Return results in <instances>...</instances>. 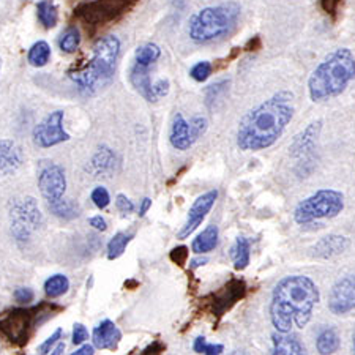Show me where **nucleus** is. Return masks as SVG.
Listing matches in <instances>:
<instances>
[{"label": "nucleus", "mask_w": 355, "mask_h": 355, "mask_svg": "<svg viewBox=\"0 0 355 355\" xmlns=\"http://www.w3.org/2000/svg\"><path fill=\"white\" fill-rule=\"evenodd\" d=\"M150 207H152V199H150V198H144V199H142L141 207H139V216H144Z\"/></svg>", "instance_id": "nucleus-47"}, {"label": "nucleus", "mask_w": 355, "mask_h": 355, "mask_svg": "<svg viewBox=\"0 0 355 355\" xmlns=\"http://www.w3.org/2000/svg\"><path fill=\"white\" fill-rule=\"evenodd\" d=\"M68 289H70V279L62 273L53 275V277H49L44 283V292L46 295L51 297V299L62 297L64 294H67Z\"/></svg>", "instance_id": "nucleus-28"}, {"label": "nucleus", "mask_w": 355, "mask_h": 355, "mask_svg": "<svg viewBox=\"0 0 355 355\" xmlns=\"http://www.w3.org/2000/svg\"><path fill=\"white\" fill-rule=\"evenodd\" d=\"M349 239L345 236H338V234H330L319 240V242L311 248V256L316 259H330L338 254L345 253L349 248Z\"/></svg>", "instance_id": "nucleus-17"}, {"label": "nucleus", "mask_w": 355, "mask_h": 355, "mask_svg": "<svg viewBox=\"0 0 355 355\" xmlns=\"http://www.w3.org/2000/svg\"><path fill=\"white\" fill-rule=\"evenodd\" d=\"M117 164V157L112 152V148L107 146H101L92 158V169L96 174H110Z\"/></svg>", "instance_id": "nucleus-23"}, {"label": "nucleus", "mask_w": 355, "mask_h": 355, "mask_svg": "<svg viewBox=\"0 0 355 355\" xmlns=\"http://www.w3.org/2000/svg\"><path fill=\"white\" fill-rule=\"evenodd\" d=\"M48 207L51 210V214L60 220H74L81 215L79 205L76 202H73L71 199L62 198L53 204H48Z\"/></svg>", "instance_id": "nucleus-25"}, {"label": "nucleus", "mask_w": 355, "mask_h": 355, "mask_svg": "<svg viewBox=\"0 0 355 355\" xmlns=\"http://www.w3.org/2000/svg\"><path fill=\"white\" fill-rule=\"evenodd\" d=\"M133 234L117 232L116 236L110 240V243H107V259H119V257L125 253V250H127V246L131 240H133Z\"/></svg>", "instance_id": "nucleus-30"}, {"label": "nucleus", "mask_w": 355, "mask_h": 355, "mask_svg": "<svg viewBox=\"0 0 355 355\" xmlns=\"http://www.w3.org/2000/svg\"><path fill=\"white\" fill-rule=\"evenodd\" d=\"M64 351H65V343L59 341V343H57V346L53 347V351H51V354H53V355H59V354H62Z\"/></svg>", "instance_id": "nucleus-49"}, {"label": "nucleus", "mask_w": 355, "mask_h": 355, "mask_svg": "<svg viewBox=\"0 0 355 355\" xmlns=\"http://www.w3.org/2000/svg\"><path fill=\"white\" fill-rule=\"evenodd\" d=\"M188 256H190V250H188L187 246H183V245L182 246H177V248H174L169 253L171 261H173L174 264H177L179 267H183V266L187 264Z\"/></svg>", "instance_id": "nucleus-37"}, {"label": "nucleus", "mask_w": 355, "mask_h": 355, "mask_svg": "<svg viewBox=\"0 0 355 355\" xmlns=\"http://www.w3.org/2000/svg\"><path fill=\"white\" fill-rule=\"evenodd\" d=\"M62 340V329H57L53 335H51L48 340H46L42 346L38 347V352L40 354H51L53 351V347L57 345Z\"/></svg>", "instance_id": "nucleus-39"}, {"label": "nucleus", "mask_w": 355, "mask_h": 355, "mask_svg": "<svg viewBox=\"0 0 355 355\" xmlns=\"http://www.w3.org/2000/svg\"><path fill=\"white\" fill-rule=\"evenodd\" d=\"M24 163V152L16 141L0 139V175H10Z\"/></svg>", "instance_id": "nucleus-16"}, {"label": "nucleus", "mask_w": 355, "mask_h": 355, "mask_svg": "<svg viewBox=\"0 0 355 355\" xmlns=\"http://www.w3.org/2000/svg\"><path fill=\"white\" fill-rule=\"evenodd\" d=\"M0 65H2V62H0Z\"/></svg>", "instance_id": "nucleus-51"}, {"label": "nucleus", "mask_w": 355, "mask_h": 355, "mask_svg": "<svg viewBox=\"0 0 355 355\" xmlns=\"http://www.w3.org/2000/svg\"><path fill=\"white\" fill-rule=\"evenodd\" d=\"M194 352L198 354H205V355H220L225 351V346L223 345H210L205 340L204 336H198L196 340H194V345H193Z\"/></svg>", "instance_id": "nucleus-33"}, {"label": "nucleus", "mask_w": 355, "mask_h": 355, "mask_svg": "<svg viewBox=\"0 0 355 355\" xmlns=\"http://www.w3.org/2000/svg\"><path fill=\"white\" fill-rule=\"evenodd\" d=\"M218 234H220L218 227L215 225H210L205 227L204 231L193 240L191 243L193 253L205 254V253H210V251H214L216 248V245H218Z\"/></svg>", "instance_id": "nucleus-22"}, {"label": "nucleus", "mask_w": 355, "mask_h": 355, "mask_svg": "<svg viewBox=\"0 0 355 355\" xmlns=\"http://www.w3.org/2000/svg\"><path fill=\"white\" fill-rule=\"evenodd\" d=\"M79 44H81V33L76 26H70L65 28V32L62 33L59 38V48L67 54L76 53Z\"/></svg>", "instance_id": "nucleus-29"}, {"label": "nucleus", "mask_w": 355, "mask_h": 355, "mask_svg": "<svg viewBox=\"0 0 355 355\" xmlns=\"http://www.w3.org/2000/svg\"><path fill=\"white\" fill-rule=\"evenodd\" d=\"M216 198H218V191L211 190V191L204 193L202 196H199L196 200H194L190 211H188L187 223L183 225L179 234H177V239H180V240L188 239L194 231H196L200 223L205 220V216H207L211 207L215 205Z\"/></svg>", "instance_id": "nucleus-14"}, {"label": "nucleus", "mask_w": 355, "mask_h": 355, "mask_svg": "<svg viewBox=\"0 0 355 355\" xmlns=\"http://www.w3.org/2000/svg\"><path fill=\"white\" fill-rule=\"evenodd\" d=\"M15 300L19 303V305H31L35 299V294H33V291L31 288H18L15 292Z\"/></svg>", "instance_id": "nucleus-38"}, {"label": "nucleus", "mask_w": 355, "mask_h": 355, "mask_svg": "<svg viewBox=\"0 0 355 355\" xmlns=\"http://www.w3.org/2000/svg\"><path fill=\"white\" fill-rule=\"evenodd\" d=\"M38 188L48 204L64 198L67 191V175L64 168L54 163L44 166L38 174Z\"/></svg>", "instance_id": "nucleus-12"}, {"label": "nucleus", "mask_w": 355, "mask_h": 355, "mask_svg": "<svg viewBox=\"0 0 355 355\" xmlns=\"http://www.w3.org/2000/svg\"><path fill=\"white\" fill-rule=\"evenodd\" d=\"M355 79V57L347 48H338L316 67L308 79V92L314 103L341 95Z\"/></svg>", "instance_id": "nucleus-4"}, {"label": "nucleus", "mask_w": 355, "mask_h": 355, "mask_svg": "<svg viewBox=\"0 0 355 355\" xmlns=\"http://www.w3.org/2000/svg\"><path fill=\"white\" fill-rule=\"evenodd\" d=\"M294 95L282 90L253 107L242 117L237 128V147L243 152L272 147L294 117Z\"/></svg>", "instance_id": "nucleus-1"}, {"label": "nucleus", "mask_w": 355, "mask_h": 355, "mask_svg": "<svg viewBox=\"0 0 355 355\" xmlns=\"http://www.w3.org/2000/svg\"><path fill=\"white\" fill-rule=\"evenodd\" d=\"M250 256H251V245L250 240L245 237H239L236 243L231 248V257L234 262V268L236 270H245L250 266Z\"/></svg>", "instance_id": "nucleus-24"}, {"label": "nucleus", "mask_w": 355, "mask_h": 355, "mask_svg": "<svg viewBox=\"0 0 355 355\" xmlns=\"http://www.w3.org/2000/svg\"><path fill=\"white\" fill-rule=\"evenodd\" d=\"M90 198H92V200H94V204L98 209H106L107 205H110V202H111L110 191H107L105 187H96L95 190L92 191Z\"/></svg>", "instance_id": "nucleus-36"}, {"label": "nucleus", "mask_w": 355, "mask_h": 355, "mask_svg": "<svg viewBox=\"0 0 355 355\" xmlns=\"http://www.w3.org/2000/svg\"><path fill=\"white\" fill-rule=\"evenodd\" d=\"M37 15L44 28L55 27L57 21H59V13H57L54 0H40L37 3Z\"/></svg>", "instance_id": "nucleus-27"}, {"label": "nucleus", "mask_w": 355, "mask_h": 355, "mask_svg": "<svg viewBox=\"0 0 355 355\" xmlns=\"http://www.w3.org/2000/svg\"><path fill=\"white\" fill-rule=\"evenodd\" d=\"M130 78H131V84L135 85V89L139 92L147 101H157L152 89L153 84L150 83V76H148V67L135 64V67L131 68Z\"/></svg>", "instance_id": "nucleus-21"}, {"label": "nucleus", "mask_w": 355, "mask_h": 355, "mask_svg": "<svg viewBox=\"0 0 355 355\" xmlns=\"http://www.w3.org/2000/svg\"><path fill=\"white\" fill-rule=\"evenodd\" d=\"M352 345H354V354H355V331H354V336H352Z\"/></svg>", "instance_id": "nucleus-50"}, {"label": "nucleus", "mask_w": 355, "mask_h": 355, "mask_svg": "<svg viewBox=\"0 0 355 355\" xmlns=\"http://www.w3.org/2000/svg\"><path fill=\"white\" fill-rule=\"evenodd\" d=\"M164 351V345L162 341H153L152 345H148L142 354H162Z\"/></svg>", "instance_id": "nucleus-45"}, {"label": "nucleus", "mask_w": 355, "mask_h": 355, "mask_svg": "<svg viewBox=\"0 0 355 355\" xmlns=\"http://www.w3.org/2000/svg\"><path fill=\"white\" fill-rule=\"evenodd\" d=\"M329 310L336 316H343L355 310V272L338 279L330 289Z\"/></svg>", "instance_id": "nucleus-13"}, {"label": "nucleus", "mask_w": 355, "mask_h": 355, "mask_svg": "<svg viewBox=\"0 0 355 355\" xmlns=\"http://www.w3.org/2000/svg\"><path fill=\"white\" fill-rule=\"evenodd\" d=\"M190 127H191V133H193V139L196 142L205 135V131L209 128V122L207 119L202 116H196L190 120Z\"/></svg>", "instance_id": "nucleus-35"}, {"label": "nucleus", "mask_w": 355, "mask_h": 355, "mask_svg": "<svg viewBox=\"0 0 355 355\" xmlns=\"http://www.w3.org/2000/svg\"><path fill=\"white\" fill-rule=\"evenodd\" d=\"M171 146H173L175 150L185 152L194 144L193 133L190 122L185 120L182 114H177L173 120V125H171V135H169Z\"/></svg>", "instance_id": "nucleus-18"}, {"label": "nucleus", "mask_w": 355, "mask_h": 355, "mask_svg": "<svg viewBox=\"0 0 355 355\" xmlns=\"http://www.w3.org/2000/svg\"><path fill=\"white\" fill-rule=\"evenodd\" d=\"M319 299L316 283L305 275H289L279 279L270 302V322L275 330L288 334L294 325L305 329Z\"/></svg>", "instance_id": "nucleus-2"}, {"label": "nucleus", "mask_w": 355, "mask_h": 355, "mask_svg": "<svg viewBox=\"0 0 355 355\" xmlns=\"http://www.w3.org/2000/svg\"><path fill=\"white\" fill-rule=\"evenodd\" d=\"M341 345V340L340 336H338L336 330L335 329H324L320 334L318 335V340H316V349L319 354H335L338 349H340Z\"/></svg>", "instance_id": "nucleus-26"}, {"label": "nucleus", "mask_w": 355, "mask_h": 355, "mask_svg": "<svg viewBox=\"0 0 355 355\" xmlns=\"http://www.w3.org/2000/svg\"><path fill=\"white\" fill-rule=\"evenodd\" d=\"M343 0H320V7L327 15H335Z\"/></svg>", "instance_id": "nucleus-43"}, {"label": "nucleus", "mask_w": 355, "mask_h": 355, "mask_svg": "<svg viewBox=\"0 0 355 355\" xmlns=\"http://www.w3.org/2000/svg\"><path fill=\"white\" fill-rule=\"evenodd\" d=\"M343 210H345V194L331 188H322L297 205L294 220L297 225L305 226L320 220L335 218Z\"/></svg>", "instance_id": "nucleus-7"}, {"label": "nucleus", "mask_w": 355, "mask_h": 355, "mask_svg": "<svg viewBox=\"0 0 355 355\" xmlns=\"http://www.w3.org/2000/svg\"><path fill=\"white\" fill-rule=\"evenodd\" d=\"M207 262H209L207 257H196V259H193L190 262V268H191V270H196L198 267H202V266L207 264Z\"/></svg>", "instance_id": "nucleus-48"}, {"label": "nucleus", "mask_w": 355, "mask_h": 355, "mask_svg": "<svg viewBox=\"0 0 355 355\" xmlns=\"http://www.w3.org/2000/svg\"><path fill=\"white\" fill-rule=\"evenodd\" d=\"M59 310L60 308L57 305H48V303L33 308H18L0 318V334L11 345L24 346L31 340L32 331Z\"/></svg>", "instance_id": "nucleus-6"}, {"label": "nucleus", "mask_w": 355, "mask_h": 355, "mask_svg": "<svg viewBox=\"0 0 355 355\" xmlns=\"http://www.w3.org/2000/svg\"><path fill=\"white\" fill-rule=\"evenodd\" d=\"M211 70H214V67H211L210 62H207V60L198 62V64L191 68L190 76L194 79V81L204 83L209 79V76L211 74Z\"/></svg>", "instance_id": "nucleus-34"}, {"label": "nucleus", "mask_w": 355, "mask_h": 355, "mask_svg": "<svg viewBox=\"0 0 355 355\" xmlns=\"http://www.w3.org/2000/svg\"><path fill=\"white\" fill-rule=\"evenodd\" d=\"M11 234L18 243H27L35 231L43 226V215L37 200L27 196L15 199L10 207Z\"/></svg>", "instance_id": "nucleus-8"}, {"label": "nucleus", "mask_w": 355, "mask_h": 355, "mask_svg": "<svg viewBox=\"0 0 355 355\" xmlns=\"http://www.w3.org/2000/svg\"><path fill=\"white\" fill-rule=\"evenodd\" d=\"M136 0H98L79 11L83 21L87 26H103L123 15Z\"/></svg>", "instance_id": "nucleus-11"}, {"label": "nucleus", "mask_w": 355, "mask_h": 355, "mask_svg": "<svg viewBox=\"0 0 355 355\" xmlns=\"http://www.w3.org/2000/svg\"><path fill=\"white\" fill-rule=\"evenodd\" d=\"M240 8L236 3L216 5L198 11L190 21L188 33L194 43L205 44L216 42L237 26Z\"/></svg>", "instance_id": "nucleus-5"}, {"label": "nucleus", "mask_w": 355, "mask_h": 355, "mask_svg": "<svg viewBox=\"0 0 355 355\" xmlns=\"http://www.w3.org/2000/svg\"><path fill=\"white\" fill-rule=\"evenodd\" d=\"M120 54V40L114 35L101 37L92 48V59L87 64L74 67L68 71L71 81L84 95H94L111 83L116 73Z\"/></svg>", "instance_id": "nucleus-3"}, {"label": "nucleus", "mask_w": 355, "mask_h": 355, "mask_svg": "<svg viewBox=\"0 0 355 355\" xmlns=\"http://www.w3.org/2000/svg\"><path fill=\"white\" fill-rule=\"evenodd\" d=\"M159 55H162V49H159V46L153 43L144 44L141 46V48H137L136 51V64L150 67L159 59Z\"/></svg>", "instance_id": "nucleus-32"}, {"label": "nucleus", "mask_w": 355, "mask_h": 355, "mask_svg": "<svg viewBox=\"0 0 355 355\" xmlns=\"http://www.w3.org/2000/svg\"><path fill=\"white\" fill-rule=\"evenodd\" d=\"M320 131H322V120H316V122H311L308 127L302 131V133L294 137L291 144V155L294 158H305L311 155L314 148H316L318 139L320 136Z\"/></svg>", "instance_id": "nucleus-15"}, {"label": "nucleus", "mask_w": 355, "mask_h": 355, "mask_svg": "<svg viewBox=\"0 0 355 355\" xmlns=\"http://www.w3.org/2000/svg\"><path fill=\"white\" fill-rule=\"evenodd\" d=\"M153 89V95H155V98H163L169 94V81L168 79H158V81L152 85Z\"/></svg>", "instance_id": "nucleus-42"}, {"label": "nucleus", "mask_w": 355, "mask_h": 355, "mask_svg": "<svg viewBox=\"0 0 355 355\" xmlns=\"http://www.w3.org/2000/svg\"><path fill=\"white\" fill-rule=\"evenodd\" d=\"M246 292H248V286H246L245 279L232 277L225 286H221L218 291L211 292L207 297H204V311H207L210 316L220 320L227 311H231L240 300L245 299Z\"/></svg>", "instance_id": "nucleus-9"}, {"label": "nucleus", "mask_w": 355, "mask_h": 355, "mask_svg": "<svg viewBox=\"0 0 355 355\" xmlns=\"http://www.w3.org/2000/svg\"><path fill=\"white\" fill-rule=\"evenodd\" d=\"M272 354L275 355H300L305 354V347L299 340V336L292 335L291 331L288 334H282V331H275L272 335Z\"/></svg>", "instance_id": "nucleus-20"}, {"label": "nucleus", "mask_w": 355, "mask_h": 355, "mask_svg": "<svg viewBox=\"0 0 355 355\" xmlns=\"http://www.w3.org/2000/svg\"><path fill=\"white\" fill-rule=\"evenodd\" d=\"M94 351H95L94 346H90V345H84L83 347L76 349V351L73 352V355H94V354H95Z\"/></svg>", "instance_id": "nucleus-46"}, {"label": "nucleus", "mask_w": 355, "mask_h": 355, "mask_svg": "<svg viewBox=\"0 0 355 355\" xmlns=\"http://www.w3.org/2000/svg\"><path fill=\"white\" fill-rule=\"evenodd\" d=\"M116 207L122 211V214H133L135 211V204L125 196V194H117L116 198Z\"/></svg>", "instance_id": "nucleus-41"}, {"label": "nucleus", "mask_w": 355, "mask_h": 355, "mask_svg": "<svg viewBox=\"0 0 355 355\" xmlns=\"http://www.w3.org/2000/svg\"><path fill=\"white\" fill-rule=\"evenodd\" d=\"M64 111H54L46 116L33 130V144L49 148L70 139V135L64 130Z\"/></svg>", "instance_id": "nucleus-10"}, {"label": "nucleus", "mask_w": 355, "mask_h": 355, "mask_svg": "<svg viewBox=\"0 0 355 355\" xmlns=\"http://www.w3.org/2000/svg\"><path fill=\"white\" fill-rule=\"evenodd\" d=\"M89 225L94 227V229H96V231H106L107 229V223H106V220L103 218L101 215H96V216H92V218L89 220Z\"/></svg>", "instance_id": "nucleus-44"}, {"label": "nucleus", "mask_w": 355, "mask_h": 355, "mask_svg": "<svg viewBox=\"0 0 355 355\" xmlns=\"http://www.w3.org/2000/svg\"><path fill=\"white\" fill-rule=\"evenodd\" d=\"M51 59V48L46 42H37L28 49L27 60L33 67H44Z\"/></svg>", "instance_id": "nucleus-31"}, {"label": "nucleus", "mask_w": 355, "mask_h": 355, "mask_svg": "<svg viewBox=\"0 0 355 355\" xmlns=\"http://www.w3.org/2000/svg\"><path fill=\"white\" fill-rule=\"evenodd\" d=\"M89 340V331L83 324H74L73 327V345L81 346Z\"/></svg>", "instance_id": "nucleus-40"}, {"label": "nucleus", "mask_w": 355, "mask_h": 355, "mask_svg": "<svg viewBox=\"0 0 355 355\" xmlns=\"http://www.w3.org/2000/svg\"><path fill=\"white\" fill-rule=\"evenodd\" d=\"M120 340H122V331L110 319L103 320L94 330V346L98 349L112 351V349H117Z\"/></svg>", "instance_id": "nucleus-19"}]
</instances>
